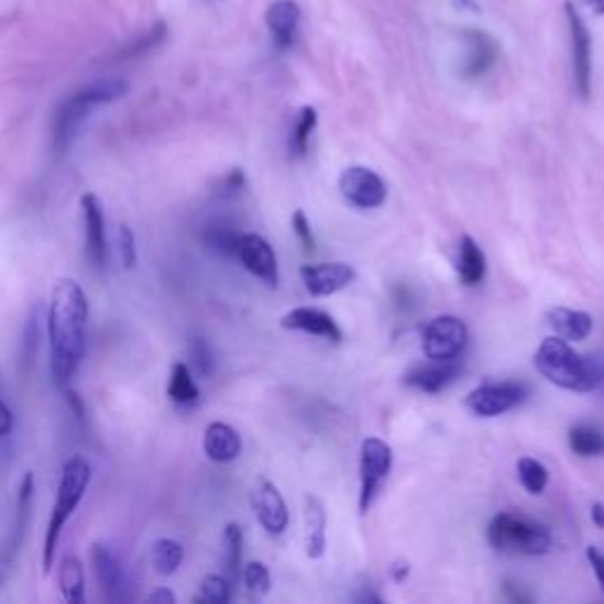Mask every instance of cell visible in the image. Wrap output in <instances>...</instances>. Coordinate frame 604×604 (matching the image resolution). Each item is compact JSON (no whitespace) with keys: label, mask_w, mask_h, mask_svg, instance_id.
<instances>
[{"label":"cell","mask_w":604,"mask_h":604,"mask_svg":"<svg viewBox=\"0 0 604 604\" xmlns=\"http://www.w3.org/2000/svg\"><path fill=\"white\" fill-rule=\"evenodd\" d=\"M591 517L595 521V527L597 529H604V503H593V508H591Z\"/></svg>","instance_id":"44"},{"label":"cell","mask_w":604,"mask_h":604,"mask_svg":"<svg viewBox=\"0 0 604 604\" xmlns=\"http://www.w3.org/2000/svg\"><path fill=\"white\" fill-rule=\"evenodd\" d=\"M392 470V449L378 437H369L362 444V459H359V480H362V492H359V510L369 513L373 501L378 498L383 482Z\"/></svg>","instance_id":"6"},{"label":"cell","mask_w":604,"mask_h":604,"mask_svg":"<svg viewBox=\"0 0 604 604\" xmlns=\"http://www.w3.org/2000/svg\"><path fill=\"white\" fill-rule=\"evenodd\" d=\"M585 558H587V562H591L593 574H595V579H597V583L602 587V593H604V552L600 548L591 546V548L585 550Z\"/></svg>","instance_id":"38"},{"label":"cell","mask_w":604,"mask_h":604,"mask_svg":"<svg viewBox=\"0 0 604 604\" xmlns=\"http://www.w3.org/2000/svg\"><path fill=\"white\" fill-rule=\"evenodd\" d=\"M282 326L288 331H303L309 336L326 338L331 342L342 340V331H340V326L333 321V317L321 312V309H315V307L290 309V312L282 319Z\"/></svg>","instance_id":"17"},{"label":"cell","mask_w":604,"mask_h":604,"mask_svg":"<svg viewBox=\"0 0 604 604\" xmlns=\"http://www.w3.org/2000/svg\"><path fill=\"white\" fill-rule=\"evenodd\" d=\"M503 591H505V597H508L510 602H531V597L525 595L521 591H517V587L513 583H505Z\"/></svg>","instance_id":"42"},{"label":"cell","mask_w":604,"mask_h":604,"mask_svg":"<svg viewBox=\"0 0 604 604\" xmlns=\"http://www.w3.org/2000/svg\"><path fill=\"white\" fill-rule=\"evenodd\" d=\"M326 550V513L319 498H305V552L307 558L319 560Z\"/></svg>","instance_id":"23"},{"label":"cell","mask_w":604,"mask_h":604,"mask_svg":"<svg viewBox=\"0 0 604 604\" xmlns=\"http://www.w3.org/2000/svg\"><path fill=\"white\" fill-rule=\"evenodd\" d=\"M534 366L548 383L569 392H593L604 383V364L600 359L579 354L560 336L541 342L534 354Z\"/></svg>","instance_id":"2"},{"label":"cell","mask_w":604,"mask_h":604,"mask_svg":"<svg viewBox=\"0 0 604 604\" xmlns=\"http://www.w3.org/2000/svg\"><path fill=\"white\" fill-rule=\"evenodd\" d=\"M128 92V84L121 78H105L72 92L67 100H64L53 119V150L55 154H64L72 146L74 138L78 135L80 125L88 121L92 109L117 102Z\"/></svg>","instance_id":"3"},{"label":"cell","mask_w":604,"mask_h":604,"mask_svg":"<svg viewBox=\"0 0 604 604\" xmlns=\"http://www.w3.org/2000/svg\"><path fill=\"white\" fill-rule=\"evenodd\" d=\"M150 558L161 576H171L185 560V550L173 538H156L150 548Z\"/></svg>","instance_id":"27"},{"label":"cell","mask_w":604,"mask_h":604,"mask_svg":"<svg viewBox=\"0 0 604 604\" xmlns=\"http://www.w3.org/2000/svg\"><path fill=\"white\" fill-rule=\"evenodd\" d=\"M206 243L213 251H218L220 255H227V257H237L239 255V241H241V234L234 232L230 224H210L206 234H204Z\"/></svg>","instance_id":"30"},{"label":"cell","mask_w":604,"mask_h":604,"mask_svg":"<svg viewBox=\"0 0 604 604\" xmlns=\"http://www.w3.org/2000/svg\"><path fill=\"white\" fill-rule=\"evenodd\" d=\"M305 288L312 296H333V293L348 288L356 272L345 263H321V265H305L300 270Z\"/></svg>","instance_id":"16"},{"label":"cell","mask_w":604,"mask_h":604,"mask_svg":"<svg viewBox=\"0 0 604 604\" xmlns=\"http://www.w3.org/2000/svg\"><path fill=\"white\" fill-rule=\"evenodd\" d=\"M293 232H296L298 241H300V246L305 253H315V234H312V227H309V220L305 216V210H296V213H293Z\"/></svg>","instance_id":"37"},{"label":"cell","mask_w":604,"mask_h":604,"mask_svg":"<svg viewBox=\"0 0 604 604\" xmlns=\"http://www.w3.org/2000/svg\"><path fill=\"white\" fill-rule=\"evenodd\" d=\"M204 451L216 463L237 461L241 453V437L232 426L216 420L204 432Z\"/></svg>","instance_id":"19"},{"label":"cell","mask_w":604,"mask_h":604,"mask_svg":"<svg viewBox=\"0 0 604 604\" xmlns=\"http://www.w3.org/2000/svg\"><path fill=\"white\" fill-rule=\"evenodd\" d=\"M463 43H465V55L461 64L463 78L475 80L494 69V64L498 59V43L492 36L484 34L480 29H465Z\"/></svg>","instance_id":"15"},{"label":"cell","mask_w":604,"mask_h":604,"mask_svg":"<svg viewBox=\"0 0 604 604\" xmlns=\"http://www.w3.org/2000/svg\"><path fill=\"white\" fill-rule=\"evenodd\" d=\"M90 560L105 597L109 602H128L130 581L125 574V567L117 558V552H111V548L105 543H95L90 550Z\"/></svg>","instance_id":"12"},{"label":"cell","mask_w":604,"mask_h":604,"mask_svg":"<svg viewBox=\"0 0 604 604\" xmlns=\"http://www.w3.org/2000/svg\"><path fill=\"white\" fill-rule=\"evenodd\" d=\"M517 475H519L521 486H525L531 496H538V494L546 492L548 470L541 461L525 455V459H519V463H517Z\"/></svg>","instance_id":"29"},{"label":"cell","mask_w":604,"mask_h":604,"mask_svg":"<svg viewBox=\"0 0 604 604\" xmlns=\"http://www.w3.org/2000/svg\"><path fill=\"white\" fill-rule=\"evenodd\" d=\"M569 447L581 459H595V455H604V432L593 426H574L569 430Z\"/></svg>","instance_id":"28"},{"label":"cell","mask_w":604,"mask_h":604,"mask_svg":"<svg viewBox=\"0 0 604 604\" xmlns=\"http://www.w3.org/2000/svg\"><path fill=\"white\" fill-rule=\"evenodd\" d=\"M527 399V387L521 383L503 381V383H486L470 392L465 397L468 409L480 418H496L505 411L515 409Z\"/></svg>","instance_id":"8"},{"label":"cell","mask_w":604,"mask_h":604,"mask_svg":"<svg viewBox=\"0 0 604 604\" xmlns=\"http://www.w3.org/2000/svg\"><path fill=\"white\" fill-rule=\"evenodd\" d=\"M468 345V326L463 319L444 315L422 329V352L430 362H453Z\"/></svg>","instance_id":"7"},{"label":"cell","mask_w":604,"mask_h":604,"mask_svg":"<svg viewBox=\"0 0 604 604\" xmlns=\"http://www.w3.org/2000/svg\"><path fill=\"white\" fill-rule=\"evenodd\" d=\"M567 22H569V34H571V62H574V84L583 100L591 97L593 86V41L591 31H587L583 18L574 3H567Z\"/></svg>","instance_id":"9"},{"label":"cell","mask_w":604,"mask_h":604,"mask_svg":"<svg viewBox=\"0 0 604 604\" xmlns=\"http://www.w3.org/2000/svg\"><path fill=\"white\" fill-rule=\"evenodd\" d=\"M168 397L177 406H191V404L199 402V397H201L199 385L194 383L191 371L185 362H175L173 364L171 381H168Z\"/></svg>","instance_id":"26"},{"label":"cell","mask_w":604,"mask_h":604,"mask_svg":"<svg viewBox=\"0 0 604 604\" xmlns=\"http://www.w3.org/2000/svg\"><path fill=\"white\" fill-rule=\"evenodd\" d=\"M389 571H392V579L402 583L406 576H409V562H395V567H392Z\"/></svg>","instance_id":"43"},{"label":"cell","mask_w":604,"mask_h":604,"mask_svg":"<svg viewBox=\"0 0 604 604\" xmlns=\"http://www.w3.org/2000/svg\"><path fill=\"white\" fill-rule=\"evenodd\" d=\"M189 356H191V366L194 371L201 375V378H210V373H213V352H210L208 340L201 336H194L189 342Z\"/></svg>","instance_id":"34"},{"label":"cell","mask_w":604,"mask_h":604,"mask_svg":"<svg viewBox=\"0 0 604 604\" xmlns=\"http://www.w3.org/2000/svg\"><path fill=\"white\" fill-rule=\"evenodd\" d=\"M88 296L74 279H59L47 309V338H51V371L59 387H67L78 373L86 354Z\"/></svg>","instance_id":"1"},{"label":"cell","mask_w":604,"mask_h":604,"mask_svg":"<svg viewBox=\"0 0 604 604\" xmlns=\"http://www.w3.org/2000/svg\"><path fill=\"white\" fill-rule=\"evenodd\" d=\"M486 276V255L472 237L461 239L459 249V279L465 286H477Z\"/></svg>","instance_id":"24"},{"label":"cell","mask_w":604,"mask_h":604,"mask_svg":"<svg viewBox=\"0 0 604 604\" xmlns=\"http://www.w3.org/2000/svg\"><path fill=\"white\" fill-rule=\"evenodd\" d=\"M340 194L356 208H381L387 199V187L378 173L364 166L345 168L338 179Z\"/></svg>","instance_id":"10"},{"label":"cell","mask_w":604,"mask_h":604,"mask_svg":"<svg viewBox=\"0 0 604 604\" xmlns=\"http://www.w3.org/2000/svg\"><path fill=\"white\" fill-rule=\"evenodd\" d=\"M548 326L564 340H585L593 333V317L581 309L569 307H554L548 312Z\"/></svg>","instance_id":"21"},{"label":"cell","mask_w":604,"mask_h":604,"mask_svg":"<svg viewBox=\"0 0 604 604\" xmlns=\"http://www.w3.org/2000/svg\"><path fill=\"white\" fill-rule=\"evenodd\" d=\"M80 208H84V222H86V255L88 263L97 270L105 272L109 265V246H107V227H105V208L100 196L88 191L80 199Z\"/></svg>","instance_id":"11"},{"label":"cell","mask_w":604,"mask_h":604,"mask_svg":"<svg viewBox=\"0 0 604 604\" xmlns=\"http://www.w3.org/2000/svg\"><path fill=\"white\" fill-rule=\"evenodd\" d=\"M587 3H591L597 14H604V0H587Z\"/></svg>","instance_id":"45"},{"label":"cell","mask_w":604,"mask_h":604,"mask_svg":"<svg viewBox=\"0 0 604 604\" xmlns=\"http://www.w3.org/2000/svg\"><path fill=\"white\" fill-rule=\"evenodd\" d=\"M237 257L255 279L267 286H279V265H276V255L267 239L260 234H241Z\"/></svg>","instance_id":"14"},{"label":"cell","mask_w":604,"mask_h":604,"mask_svg":"<svg viewBox=\"0 0 604 604\" xmlns=\"http://www.w3.org/2000/svg\"><path fill=\"white\" fill-rule=\"evenodd\" d=\"M243 583H246V591L253 595V597H263L270 593L272 587V576H270V569L263 564V562H251L246 564V569H243Z\"/></svg>","instance_id":"35"},{"label":"cell","mask_w":604,"mask_h":604,"mask_svg":"<svg viewBox=\"0 0 604 604\" xmlns=\"http://www.w3.org/2000/svg\"><path fill=\"white\" fill-rule=\"evenodd\" d=\"M57 579H59V591L64 600L72 604H80L86 600V571H84V564L78 562V558H72V554L69 558H64L59 562Z\"/></svg>","instance_id":"25"},{"label":"cell","mask_w":604,"mask_h":604,"mask_svg":"<svg viewBox=\"0 0 604 604\" xmlns=\"http://www.w3.org/2000/svg\"><path fill=\"white\" fill-rule=\"evenodd\" d=\"M317 128V109L315 107H303L300 117L296 121V128L290 133V152L296 156H305L309 150V138H312Z\"/></svg>","instance_id":"31"},{"label":"cell","mask_w":604,"mask_h":604,"mask_svg":"<svg viewBox=\"0 0 604 604\" xmlns=\"http://www.w3.org/2000/svg\"><path fill=\"white\" fill-rule=\"evenodd\" d=\"M243 185H246V175H243V171H230L224 177V189L227 191H239L243 189Z\"/></svg>","instance_id":"40"},{"label":"cell","mask_w":604,"mask_h":604,"mask_svg":"<svg viewBox=\"0 0 604 604\" xmlns=\"http://www.w3.org/2000/svg\"><path fill=\"white\" fill-rule=\"evenodd\" d=\"M31 498H34V475L31 472H24V477L18 486V515H14V525L10 531V541H8V552H6V562L10 564L14 560V554H18L24 534H26V525L31 517Z\"/></svg>","instance_id":"22"},{"label":"cell","mask_w":604,"mask_h":604,"mask_svg":"<svg viewBox=\"0 0 604 604\" xmlns=\"http://www.w3.org/2000/svg\"><path fill=\"white\" fill-rule=\"evenodd\" d=\"M90 477H92V470L84 455H72V459L64 463L59 486H57V498L53 505V515H51V521H47V531H45L43 571L53 569L62 529L69 521V517L76 513L80 501H84Z\"/></svg>","instance_id":"4"},{"label":"cell","mask_w":604,"mask_h":604,"mask_svg":"<svg viewBox=\"0 0 604 604\" xmlns=\"http://www.w3.org/2000/svg\"><path fill=\"white\" fill-rule=\"evenodd\" d=\"M253 510L257 515V521L263 525V529L272 536H282L288 527V508L286 501L282 496L279 488H276L274 482L260 477L257 484L253 486L251 494Z\"/></svg>","instance_id":"13"},{"label":"cell","mask_w":604,"mask_h":604,"mask_svg":"<svg viewBox=\"0 0 604 604\" xmlns=\"http://www.w3.org/2000/svg\"><path fill=\"white\" fill-rule=\"evenodd\" d=\"M459 373L461 366L455 364V359L453 362H432L428 366H416L414 371L406 373L404 383L418 392H426V395H437V392H442L459 378Z\"/></svg>","instance_id":"18"},{"label":"cell","mask_w":604,"mask_h":604,"mask_svg":"<svg viewBox=\"0 0 604 604\" xmlns=\"http://www.w3.org/2000/svg\"><path fill=\"white\" fill-rule=\"evenodd\" d=\"M243 558V531L239 525L224 527V564L232 576H239Z\"/></svg>","instance_id":"32"},{"label":"cell","mask_w":604,"mask_h":604,"mask_svg":"<svg viewBox=\"0 0 604 604\" xmlns=\"http://www.w3.org/2000/svg\"><path fill=\"white\" fill-rule=\"evenodd\" d=\"M488 543L501 552L515 554H546L552 548L550 531L538 525V521L517 515V513H501L488 525Z\"/></svg>","instance_id":"5"},{"label":"cell","mask_w":604,"mask_h":604,"mask_svg":"<svg viewBox=\"0 0 604 604\" xmlns=\"http://www.w3.org/2000/svg\"><path fill=\"white\" fill-rule=\"evenodd\" d=\"M265 22L279 47H290L296 41V31L300 22V8L293 0H274L267 8Z\"/></svg>","instance_id":"20"},{"label":"cell","mask_w":604,"mask_h":604,"mask_svg":"<svg viewBox=\"0 0 604 604\" xmlns=\"http://www.w3.org/2000/svg\"><path fill=\"white\" fill-rule=\"evenodd\" d=\"M12 428H14V416H12V411H10L8 402L3 399V395H0V437L10 435Z\"/></svg>","instance_id":"39"},{"label":"cell","mask_w":604,"mask_h":604,"mask_svg":"<svg viewBox=\"0 0 604 604\" xmlns=\"http://www.w3.org/2000/svg\"><path fill=\"white\" fill-rule=\"evenodd\" d=\"M150 602H166V604H173V602H177V597H175L173 591H168V587H156L154 593H150Z\"/></svg>","instance_id":"41"},{"label":"cell","mask_w":604,"mask_h":604,"mask_svg":"<svg viewBox=\"0 0 604 604\" xmlns=\"http://www.w3.org/2000/svg\"><path fill=\"white\" fill-rule=\"evenodd\" d=\"M3 583H6V574H3V567H0V587H3Z\"/></svg>","instance_id":"46"},{"label":"cell","mask_w":604,"mask_h":604,"mask_svg":"<svg viewBox=\"0 0 604 604\" xmlns=\"http://www.w3.org/2000/svg\"><path fill=\"white\" fill-rule=\"evenodd\" d=\"M117 243H119V257H121L123 270H133L138 263V239L128 224H119Z\"/></svg>","instance_id":"36"},{"label":"cell","mask_w":604,"mask_h":604,"mask_svg":"<svg viewBox=\"0 0 604 604\" xmlns=\"http://www.w3.org/2000/svg\"><path fill=\"white\" fill-rule=\"evenodd\" d=\"M201 602H210V604H224L232 600V583L227 581L220 574H208L201 581V593H199Z\"/></svg>","instance_id":"33"}]
</instances>
